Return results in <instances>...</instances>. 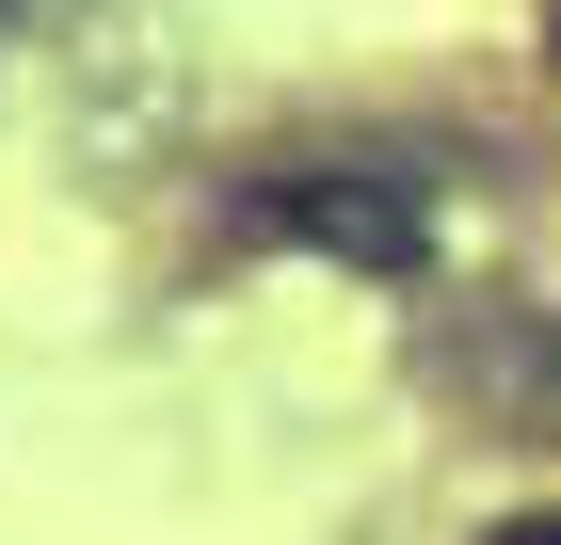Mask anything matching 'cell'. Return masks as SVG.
Here are the masks:
<instances>
[{
  "mask_svg": "<svg viewBox=\"0 0 561 545\" xmlns=\"http://www.w3.org/2000/svg\"><path fill=\"white\" fill-rule=\"evenodd\" d=\"M257 225L273 241H321V257H353V273H417V241H433V193L401 161H305V177H273L257 193Z\"/></svg>",
  "mask_w": 561,
  "mask_h": 545,
  "instance_id": "obj_1",
  "label": "cell"
},
{
  "mask_svg": "<svg viewBox=\"0 0 561 545\" xmlns=\"http://www.w3.org/2000/svg\"><path fill=\"white\" fill-rule=\"evenodd\" d=\"M481 545H561V513H514V530H481Z\"/></svg>",
  "mask_w": 561,
  "mask_h": 545,
  "instance_id": "obj_2",
  "label": "cell"
},
{
  "mask_svg": "<svg viewBox=\"0 0 561 545\" xmlns=\"http://www.w3.org/2000/svg\"><path fill=\"white\" fill-rule=\"evenodd\" d=\"M0 16H33V0H0Z\"/></svg>",
  "mask_w": 561,
  "mask_h": 545,
  "instance_id": "obj_3",
  "label": "cell"
}]
</instances>
